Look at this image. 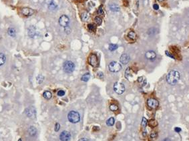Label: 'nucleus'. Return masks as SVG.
<instances>
[{
    "label": "nucleus",
    "instance_id": "obj_1",
    "mask_svg": "<svg viewBox=\"0 0 189 141\" xmlns=\"http://www.w3.org/2000/svg\"><path fill=\"white\" fill-rule=\"evenodd\" d=\"M180 79V73L177 70H171L166 76V81L171 85H176Z\"/></svg>",
    "mask_w": 189,
    "mask_h": 141
},
{
    "label": "nucleus",
    "instance_id": "obj_2",
    "mask_svg": "<svg viewBox=\"0 0 189 141\" xmlns=\"http://www.w3.org/2000/svg\"><path fill=\"white\" fill-rule=\"evenodd\" d=\"M68 119L69 121L71 122V123H77L80 120V114L77 112L72 110L68 113Z\"/></svg>",
    "mask_w": 189,
    "mask_h": 141
},
{
    "label": "nucleus",
    "instance_id": "obj_3",
    "mask_svg": "<svg viewBox=\"0 0 189 141\" xmlns=\"http://www.w3.org/2000/svg\"><path fill=\"white\" fill-rule=\"evenodd\" d=\"M63 69L67 73H71L75 69V65L73 62L67 61L63 65Z\"/></svg>",
    "mask_w": 189,
    "mask_h": 141
},
{
    "label": "nucleus",
    "instance_id": "obj_4",
    "mask_svg": "<svg viewBox=\"0 0 189 141\" xmlns=\"http://www.w3.org/2000/svg\"><path fill=\"white\" fill-rule=\"evenodd\" d=\"M109 70L113 73H116L121 70L122 66L121 65L116 61H112L109 64Z\"/></svg>",
    "mask_w": 189,
    "mask_h": 141
},
{
    "label": "nucleus",
    "instance_id": "obj_5",
    "mask_svg": "<svg viewBox=\"0 0 189 141\" xmlns=\"http://www.w3.org/2000/svg\"><path fill=\"white\" fill-rule=\"evenodd\" d=\"M114 90L117 94L122 95L125 91V87L122 83L116 82L114 85Z\"/></svg>",
    "mask_w": 189,
    "mask_h": 141
},
{
    "label": "nucleus",
    "instance_id": "obj_6",
    "mask_svg": "<svg viewBox=\"0 0 189 141\" xmlns=\"http://www.w3.org/2000/svg\"><path fill=\"white\" fill-rule=\"evenodd\" d=\"M69 23H70V19H69V17L67 16L63 15V16H62L59 17V23L62 27H68L69 25Z\"/></svg>",
    "mask_w": 189,
    "mask_h": 141
},
{
    "label": "nucleus",
    "instance_id": "obj_7",
    "mask_svg": "<svg viewBox=\"0 0 189 141\" xmlns=\"http://www.w3.org/2000/svg\"><path fill=\"white\" fill-rule=\"evenodd\" d=\"M25 113L27 116L31 119H34L36 116V111L34 107H30L27 108L25 110Z\"/></svg>",
    "mask_w": 189,
    "mask_h": 141
},
{
    "label": "nucleus",
    "instance_id": "obj_8",
    "mask_svg": "<svg viewBox=\"0 0 189 141\" xmlns=\"http://www.w3.org/2000/svg\"><path fill=\"white\" fill-rule=\"evenodd\" d=\"M147 104L150 108L156 109L158 107V101L155 98H148L147 101Z\"/></svg>",
    "mask_w": 189,
    "mask_h": 141
},
{
    "label": "nucleus",
    "instance_id": "obj_9",
    "mask_svg": "<svg viewBox=\"0 0 189 141\" xmlns=\"http://www.w3.org/2000/svg\"><path fill=\"white\" fill-rule=\"evenodd\" d=\"M89 63L92 67H96L98 65V59L95 54H92L89 57Z\"/></svg>",
    "mask_w": 189,
    "mask_h": 141
},
{
    "label": "nucleus",
    "instance_id": "obj_10",
    "mask_svg": "<svg viewBox=\"0 0 189 141\" xmlns=\"http://www.w3.org/2000/svg\"><path fill=\"white\" fill-rule=\"evenodd\" d=\"M59 139L61 141H69L71 139V134L68 131H63L59 135Z\"/></svg>",
    "mask_w": 189,
    "mask_h": 141
},
{
    "label": "nucleus",
    "instance_id": "obj_11",
    "mask_svg": "<svg viewBox=\"0 0 189 141\" xmlns=\"http://www.w3.org/2000/svg\"><path fill=\"white\" fill-rule=\"evenodd\" d=\"M21 13L23 16H31L34 13V9L29 8V7H24L21 9Z\"/></svg>",
    "mask_w": 189,
    "mask_h": 141
},
{
    "label": "nucleus",
    "instance_id": "obj_12",
    "mask_svg": "<svg viewBox=\"0 0 189 141\" xmlns=\"http://www.w3.org/2000/svg\"><path fill=\"white\" fill-rule=\"evenodd\" d=\"M120 62L124 65H126L128 63V62L130 61V57L128 54L124 53L123 55H122L120 57Z\"/></svg>",
    "mask_w": 189,
    "mask_h": 141
},
{
    "label": "nucleus",
    "instance_id": "obj_13",
    "mask_svg": "<svg viewBox=\"0 0 189 141\" xmlns=\"http://www.w3.org/2000/svg\"><path fill=\"white\" fill-rule=\"evenodd\" d=\"M145 57L147 59H149V60H154L156 57V55L154 51H148L145 54Z\"/></svg>",
    "mask_w": 189,
    "mask_h": 141
},
{
    "label": "nucleus",
    "instance_id": "obj_14",
    "mask_svg": "<svg viewBox=\"0 0 189 141\" xmlns=\"http://www.w3.org/2000/svg\"><path fill=\"white\" fill-rule=\"evenodd\" d=\"M28 132H29V135L30 136H34L35 135H36V133H37V129H35L34 126H31L28 129Z\"/></svg>",
    "mask_w": 189,
    "mask_h": 141
},
{
    "label": "nucleus",
    "instance_id": "obj_15",
    "mask_svg": "<svg viewBox=\"0 0 189 141\" xmlns=\"http://www.w3.org/2000/svg\"><path fill=\"white\" fill-rule=\"evenodd\" d=\"M126 77L127 78L128 80H130L131 79H132L133 75H132V70L130 69V68H128L126 70Z\"/></svg>",
    "mask_w": 189,
    "mask_h": 141
},
{
    "label": "nucleus",
    "instance_id": "obj_16",
    "mask_svg": "<svg viewBox=\"0 0 189 141\" xmlns=\"http://www.w3.org/2000/svg\"><path fill=\"white\" fill-rule=\"evenodd\" d=\"M110 9L112 11H118L120 10V8L117 4H115V3H112L110 5Z\"/></svg>",
    "mask_w": 189,
    "mask_h": 141
},
{
    "label": "nucleus",
    "instance_id": "obj_17",
    "mask_svg": "<svg viewBox=\"0 0 189 141\" xmlns=\"http://www.w3.org/2000/svg\"><path fill=\"white\" fill-rule=\"evenodd\" d=\"M8 34H9V35H10L11 37H16V29H13V28L11 27L9 28V29H8Z\"/></svg>",
    "mask_w": 189,
    "mask_h": 141
},
{
    "label": "nucleus",
    "instance_id": "obj_18",
    "mask_svg": "<svg viewBox=\"0 0 189 141\" xmlns=\"http://www.w3.org/2000/svg\"><path fill=\"white\" fill-rule=\"evenodd\" d=\"M6 58L5 55L0 53V66L3 65L6 63Z\"/></svg>",
    "mask_w": 189,
    "mask_h": 141
},
{
    "label": "nucleus",
    "instance_id": "obj_19",
    "mask_svg": "<svg viewBox=\"0 0 189 141\" xmlns=\"http://www.w3.org/2000/svg\"><path fill=\"white\" fill-rule=\"evenodd\" d=\"M114 123H115L114 118L111 117V118H110L109 119L107 120V121H106V125L108 126H113L114 125Z\"/></svg>",
    "mask_w": 189,
    "mask_h": 141
},
{
    "label": "nucleus",
    "instance_id": "obj_20",
    "mask_svg": "<svg viewBox=\"0 0 189 141\" xmlns=\"http://www.w3.org/2000/svg\"><path fill=\"white\" fill-rule=\"evenodd\" d=\"M128 37L130 38V39L132 40H134L136 38V34L135 32L134 31H130L128 34Z\"/></svg>",
    "mask_w": 189,
    "mask_h": 141
},
{
    "label": "nucleus",
    "instance_id": "obj_21",
    "mask_svg": "<svg viewBox=\"0 0 189 141\" xmlns=\"http://www.w3.org/2000/svg\"><path fill=\"white\" fill-rule=\"evenodd\" d=\"M90 73H86L84 74V75L82 77V78H81V80L82 81H84V82H87L88 80L90 79Z\"/></svg>",
    "mask_w": 189,
    "mask_h": 141
},
{
    "label": "nucleus",
    "instance_id": "obj_22",
    "mask_svg": "<svg viewBox=\"0 0 189 141\" xmlns=\"http://www.w3.org/2000/svg\"><path fill=\"white\" fill-rule=\"evenodd\" d=\"M43 97L45 98H46V99H50V98H52V93H51V92H50V91H45V92H43Z\"/></svg>",
    "mask_w": 189,
    "mask_h": 141
},
{
    "label": "nucleus",
    "instance_id": "obj_23",
    "mask_svg": "<svg viewBox=\"0 0 189 141\" xmlns=\"http://www.w3.org/2000/svg\"><path fill=\"white\" fill-rule=\"evenodd\" d=\"M89 17H90V16H89V13L87 12H84L82 14V19L83 20V21H87L88 19H89Z\"/></svg>",
    "mask_w": 189,
    "mask_h": 141
},
{
    "label": "nucleus",
    "instance_id": "obj_24",
    "mask_svg": "<svg viewBox=\"0 0 189 141\" xmlns=\"http://www.w3.org/2000/svg\"><path fill=\"white\" fill-rule=\"evenodd\" d=\"M36 80H37V83H39V84H41V83H43V80H44V77H43V75H38V76L37 77V78H36Z\"/></svg>",
    "mask_w": 189,
    "mask_h": 141
},
{
    "label": "nucleus",
    "instance_id": "obj_25",
    "mask_svg": "<svg viewBox=\"0 0 189 141\" xmlns=\"http://www.w3.org/2000/svg\"><path fill=\"white\" fill-rule=\"evenodd\" d=\"M117 48H118V45H116V44H110L109 45V50L111 51H114Z\"/></svg>",
    "mask_w": 189,
    "mask_h": 141
},
{
    "label": "nucleus",
    "instance_id": "obj_26",
    "mask_svg": "<svg viewBox=\"0 0 189 141\" xmlns=\"http://www.w3.org/2000/svg\"><path fill=\"white\" fill-rule=\"evenodd\" d=\"M147 124H148V120L146 119L145 117H143L142 118V123H141V125H142V126L143 128H146V126H147Z\"/></svg>",
    "mask_w": 189,
    "mask_h": 141
},
{
    "label": "nucleus",
    "instance_id": "obj_27",
    "mask_svg": "<svg viewBox=\"0 0 189 141\" xmlns=\"http://www.w3.org/2000/svg\"><path fill=\"white\" fill-rule=\"evenodd\" d=\"M110 109L112 111H116L118 109V107L115 104H112L110 106Z\"/></svg>",
    "mask_w": 189,
    "mask_h": 141
},
{
    "label": "nucleus",
    "instance_id": "obj_28",
    "mask_svg": "<svg viewBox=\"0 0 189 141\" xmlns=\"http://www.w3.org/2000/svg\"><path fill=\"white\" fill-rule=\"evenodd\" d=\"M88 28L89 31H91V32L96 30V26L94 24H89L88 25Z\"/></svg>",
    "mask_w": 189,
    "mask_h": 141
},
{
    "label": "nucleus",
    "instance_id": "obj_29",
    "mask_svg": "<svg viewBox=\"0 0 189 141\" xmlns=\"http://www.w3.org/2000/svg\"><path fill=\"white\" fill-rule=\"evenodd\" d=\"M95 22H96V23L98 25H100L102 24V19L99 17H96V18H95Z\"/></svg>",
    "mask_w": 189,
    "mask_h": 141
},
{
    "label": "nucleus",
    "instance_id": "obj_30",
    "mask_svg": "<svg viewBox=\"0 0 189 141\" xmlns=\"http://www.w3.org/2000/svg\"><path fill=\"white\" fill-rule=\"evenodd\" d=\"M56 4H54V3H53V2H51V3H50V5H49V8H50V9H56Z\"/></svg>",
    "mask_w": 189,
    "mask_h": 141
},
{
    "label": "nucleus",
    "instance_id": "obj_31",
    "mask_svg": "<svg viewBox=\"0 0 189 141\" xmlns=\"http://www.w3.org/2000/svg\"><path fill=\"white\" fill-rule=\"evenodd\" d=\"M98 13L99 15H103V14H104V11H103L102 6L100 7L99 9L98 10Z\"/></svg>",
    "mask_w": 189,
    "mask_h": 141
},
{
    "label": "nucleus",
    "instance_id": "obj_32",
    "mask_svg": "<svg viewBox=\"0 0 189 141\" xmlns=\"http://www.w3.org/2000/svg\"><path fill=\"white\" fill-rule=\"evenodd\" d=\"M59 129H60V125H59V123H56V125H55V131L56 132H58V131H59Z\"/></svg>",
    "mask_w": 189,
    "mask_h": 141
},
{
    "label": "nucleus",
    "instance_id": "obj_33",
    "mask_svg": "<svg viewBox=\"0 0 189 141\" xmlns=\"http://www.w3.org/2000/svg\"><path fill=\"white\" fill-rule=\"evenodd\" d=\"M64 95H65V92H64V91H62V90H60V91H59L58 92V95L59 96V97H62V96H64Z\"/></svg>",
    "mask_w": 189,
    "mask_h": 141
},
{
    "label": "nucleus",
    "instance_id": "obj_34",
    "mask_svg": "<svg viewBox=\"0 0 189 141\" xmlns=\"http://www.w3.org/2000/svg\"><path fill=\"white\" fill-rule=\"evenodd\" d=\"M153 9H154V10H158V9H159V6H158V4H154L153 5Z\"/></svg>",
    "mask_w": 189,
    "mask_h": 141
},
{
    "label": "nucleus",
    "instance_id": "obj_35",
    "mask_svg": "<svg viewBox=\"0 0 189 141\" xmlns=\"http://www.w3.org/2000/svg\"><path fill=\"white\" fill-rule=\"evenodd\" d=\"M174 130L176 131V132H179L181 131V129L180 128H178V127H176L175 129H174Z\"/></svg>",
    "mask_w": 189,
    "mask_h": 141
},
{
    "label": "nucleus",
    "instance_id": "obj_36",
    "mask_svg": "<svg viewBox=\"0 0 189 141\" xmlns=\"http://www.w3.org/2000/svg\"><path fill=\"white\" fill-rule=\"evenodd\" d=\"M78 141H90V140H88V138H80V140Z\"/></svg>",
    "mask_w": 189,
    "mask_h": 141
},
{
    "label": "nucleus",
    "instance_id": "obj_37",
    "mask_svg": "<svg viewBox=\"0 0 189 141\" xmlns=\"http://www.w3.org/2000/svg\"><path fill=\"white\" fill-rule=\"evenodd\" d=\"M166 55H168V56H169V57H171V58L174 59V57H173V55H171V54L169 53V52H168V51H166Z\"/></svg>",
    "mask_w": 189,
    "mask_h": 141
},
{
    "label": "nucleus",
    "instance_id": "obj_38",
    "mask_svg": "<svg viewBox=\"0 0 189 141\" xmlns=\"http://www.w3.org/2000/svg\"><path fill=\"white\" fill-rule=\"evenodd\" d=\"M98 75L100 78H102V77H104V75H103L102 73H101V72L98 73Z\"/></svg>",
    "mask_w": 189,
    "mask_h": 141
},
{
    "label": "nucleus",
    "instance_id": "obj_39",
    "mask_svg": "<svg viewBox=\"0 0 189 141\" xmlns=\"http://www.w3.org/2000/svg\"><path fill=\"white\" fill-rule=\"evenodd\" d=\"M156 136V133H152V134L150 135V137H151V138H154Z\"/></svg>",
    "mask_w": 189,
    "mask_h": 141
},
{
    "label": "nucleus",
    "instance_id": "obj_40",
    "mask_svg": "<svg viewBox=\"0 0 189 141\" xmlns=\"http://www.w3.org/2000/svg\"><path fill=\"white\" fill-rule=\"evenodd\" d=\"M158 1H160V2H162V1H164V0H158Z\"/></svg>",
    "mask_w": 189,
    "mask_h": 141
},
{
    "label": "nucleus",
    "instance_id": "obj_41",
    "mask_svg": "<svg viewBox=\"0 0 189 141\" xmlns=\"http://www.w3.org/2000/svg\"><path fill=\"white\" fill-rule=\"evenodd\" d=\"M18 141H22V139H21V138H19Z\"/></svg>",
    "mask_w": 189,
    "mask_h": 141
}]
</instances>
